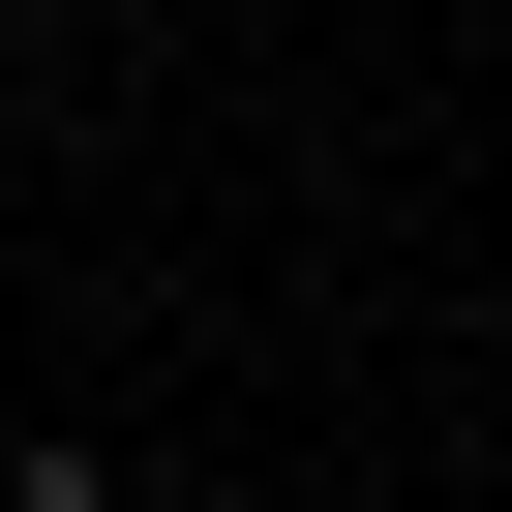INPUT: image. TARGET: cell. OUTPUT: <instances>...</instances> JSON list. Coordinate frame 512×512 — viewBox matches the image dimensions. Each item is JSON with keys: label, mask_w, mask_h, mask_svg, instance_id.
I'll return each mask as SVG.
<instances>
[{"label": "cell", "mask_w": 512, "mask_h": 512, "mask_svg": "<svg viewBox=\"0 0 512 512\" xmlns=\"http://www.w3.org/2000/svg\"><path fill=\"white\" fill-rule=\"evenodd\" d=\"M0 512H151V482H121L91 422H0Z\"/></svg>", "instance_id": "obj_1"}]
</instances>
